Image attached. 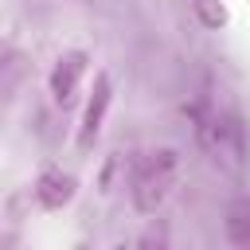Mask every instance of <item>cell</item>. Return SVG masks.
I'll list each match as a JSON object with an SVG mask.
<instances>
[{
    "label": "cell",
    "instance_id": "8992f818",
    "mask_svg": "<svg viewBox=\"0 0 250 250\" xmlns=\"http://www.w3.org/2000/svg\"><path fill=\"white\" fill-rule=\"evenodd\" d=\"M227 238L234 246H250V199H234L227 207Z\"/></svg>",
    "mask_w": 250,
    "mask_h": 250
},
{
    "label": "cell",
    "instance_id": "7a4b0ae2",
    "mask_svg": "<svg viewBox=\"0 0 250 250\" xmlns=\"http://www.w3.org/2000/svg\"><path fill=\"white\" fill-rule=\"evenodd\" d=\"M180 180V152L176 148H152V152H141L129 168V199L141 215H156L172 188Z\"/></svg>",
    "mask_w": 250,
    "mask_h": 250
},
{
    "label": "cell",
    "instance_id": "5b68a950",
    "mask_svg": "<svg viewBox=\"0 0 250 250\" xmlns=\"http://www.w3.org/2000/svg\"><path fill=\"white\" fill-rule=\"evenodd\" d=\"M74 191H78V180H74L70 172L55 168V164H47V168L35 176V188H31V195H35V203H39L43 211H62V207L74 199Z\"/></svg>",
    "mask_w": 250,
    "mask_h": 250
},
{
    "label": "cell",
    "instance_id": "3957f363",
    "mask_svg": "<svg viewBox=\"0 0 250 250\" xmlns=\"http://www.w3.org/2000/svg\"><path fill=\"white\" fill-rule=\"evenodd\" d=\"M109 102H113V82L109 74L102 70L94 78V90L86 98V109H82V121H78V148H94L102 125H105V113H109Z\"/></svg>",
    "mask_w": 250,
    "mask_h": 250
},
{
    "label": "cell",
    "instance_id": "52a82bcc",
    "mask_svg": "<svg viewBox=\"0 0 250 250\" xmlns=\"http://www.w3.org/2000/svg\"><path fill=\"white\" fill-rule=\"evenodd\" d=\"M191 12H195V20H199L203 27H211V31H219V27L230 23V12H227L223 0H191Z\"/></svg>",
    "mask_w": 250,
    "mask_h": 250
},
{
    "label": "cell",
    "instance_id": "277c9868",
    "mask_svg": "<svg viewBox=\"0 0 250 250\" xmlns=\"http://www.w3.org/2000/svg\"><path fill=\"white\" fill-rule=\"evenodd\" d=\"M86 55L82 51H66L55 66H51V78H47V90H51V98L66 109L74 98H78V86H82V78H86Z\"/></svg>",
    "mask_w": 250,
    "mask_h": 250
},
{
    "label": "cell",
    "instance_id": "6da1fadb",
    "mask_svg": "<svg viewBox=\"0 0 250 250\" xmlns=\"http://www.w3.org/2000/svg\"><path fill=\"white\" fill-rule=\"evenodd\" d=\"M195 137L199 148L230 176H242L246 160H250V137L246 125L234 109H199L195 113Z\"/></svg>",
    "mask_w": 250,
    "mask_h": 250
}]
</instances>
